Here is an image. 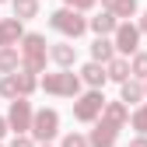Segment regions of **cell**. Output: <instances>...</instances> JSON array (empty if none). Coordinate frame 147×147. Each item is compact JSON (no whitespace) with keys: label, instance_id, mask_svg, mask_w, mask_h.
<instances>
[{"label":"cell","instance_id":"6da1fadb","mask_svg":"<svg viewBox=\"0 0 147 147\" xmlns=\"http://www.w3.org/2000/svg\"><path fill=\"white\" fill-rule=\"evenodd\" d=\"M56 28H67V32H74V35H77V32L84 28V21H81L77 14H56Z\"/></svg>","mask_w":147,"mask_h":147},{"label":"cell","instance_id":"7a4b0ae2","mask_svg":"<svg viewBox=\"0 0 147 147\" xmlns=\"http://www.w3.org/2000/svg\"><path fill=\"white\" fill-rule=\"evenodd\" d=\"M53 126H56V116H53V112L39 116V133H42V137H49V133H53Z\"/></svg>","mask_w":147,"mask_h":147},{"label":"cell","instance_id":"3957f363","mask_svg":"<svg viewBox=\"0 0 147 147\" xmlns=\"http://www.w3.org/2000/svg\"><path fill=\"white\" fill-rule=\"evenodd\" d=\"M133 42H137V35H133L130 28H123V35H119V46H123V49H133Z\"/></svg>","mask_w":147,"mask_h":147},{"label":"cell","instance_id":"277c9868","mask_svg":"<svg viewBox=\"0 0 147 147\" xmlns=\"http://www.w3.org/2000/svg\"><path fill=\"white\" fill-rule=\"evenodd\" d=\"M25 119H28V109H25V105H14V123H18V126H21Z\"/></svg>","mask_w":147,"mask_h":147},{"label":"cell","instance_id":"5b68a950","mask_svg":"<svg viewBox=\"0 0 147 147\" xmlns=\"http://www.w3.org/2000/svg\"><path fill=\"white\" fill-rule=\"evenodd\" d=\"M95 105H98V98H88V102L77 109V112H81V116H91V112H95Z\"/></svg>","mask_w":147,"mask_h":147},{"label":"cell","instance_id":"8992f818","mask_svg":"<svg viewBox=\"0 0 147 147\" xmlns=\"http://www.w3.org/2000/svg\"><path fill=\"white\" fill-rule=\"evenodd\" d=\"M95 28H98V32H105V28H112V18H98V21H95Z\"/></svg>","mask_w":147,"mask_h":147},{"label":"cell","instance_id":"52a82bcc","mask_svg":"<svg viewBox=\"0 0 147 147\" xmlns=\"http://www.w3.org/2000/svg\"><path fill=\"white\" fill-rule=\"evenodd\" d=\"M95 56H102V60L109 56V42H98V46H95Z\"/></svg>","mask_w":147,"mask_h":147},{"label":"cell","instance_id":"ba28073f","mask_svg":"<svg viewBox=\"0 0 147 147\" xmlns=\"http://www.w3.org/2000/svg\"><path fill=\"white\" fill-rule=\"evenodd\" d=\"M84 74H88V81H102V74H98V67H88Z\"/></svg>","mask_w":147,"mask_h":147},{"label":"cell","instance_id":"9c48e42d","mask_svg":"<svg viewBox=\"0 0 147 147\" xmlns=\"http://www.w3.org/2000/svg\"><path fill=\"white\" fill-rule=\"evenodd\" d=\"M18 11H21V14H32V0H18Z\"/></svg>","mask_w":147,"mask_h":147},{"label":"cell","instance_id":"30bf717a","mask_svg":"<svg viewBox=\"0 0 147 147\" xmlns=\"http://www.w3.org/2000/svg\"><path fill=\"white\" fill-rule=\"evenodd\" d=\"M137 126H147V112H140V116H137Z\"/></svg>","mask_w":147,"mask_h":147},{"label":"cell","instance_id":"8fae6325","mask_svg":"<svg viewBox=\"0 0 147 147\" xmlns=\"http://www.w3.org/2000/svg\"><path fill=\"white\" fill-rule=\"evenodd\" d=\"M67 147H84V144H81V140H74V137H70V140H67Z\"/></svg>","mask_w":147,"mask_h":147},{"label":"cell","instance_id":"7c38bea8","mask_svg":"<svg viewBox=\"0 0 147 147\" xmlns=\"http://www.w3.org/2000/svg\"><path fill=\"white\" fill-rule=\"evenodd\" d=\"M70 4H74V0H70ZM77 4H91V0H77Z\"/></svg>","mask_w":147,"mask_h":147},{"label":"cell","instance_id":"4fadbf2b","mask_svg":"<svg viewBox=\"0 0 147 147\" xmlns=\"http://www.w3.org/2000/svg\"><path fill=\"white\" fill-rule=\"evenodd\" d=\"M137 147H147V144H137Z\"/></svg>","mask_w":147,"mask_h":147},{"label":"cell","instance_id":"5bb4252c","mask_svg":"<svg viewBox=\"0 0 147 147\" xmlns=\"http://www.w3.org/2000/svg\"><path fill=\"white\" fill-rule=\"evenodd\" d=\"M144 25H147V21H144Z\"/></svg>","mask_w":147,"mask_h":147}]
</instances>
